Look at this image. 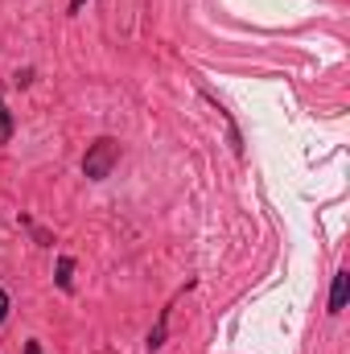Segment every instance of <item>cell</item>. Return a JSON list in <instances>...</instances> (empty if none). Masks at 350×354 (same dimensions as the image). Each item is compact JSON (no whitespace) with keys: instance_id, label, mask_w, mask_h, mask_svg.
<instances>
[{"instance_id":"obj_6","label":"cell","mask_w":350,"mask_h":354,"mask_svg":"<svg viewBox=\"0 0 350 354\" xmlns=\"http://www.w3.org/2000/svg\"><path fill=\"white\" fill-rule=\"evenodd\" d=\"M25 354H42V346L37 342H25Z\"/></svg>"},{"instance_id":"obj_5","label":"cell","mask_w":350,"mask_h":354,"mask_svg":"<svg viewBox=\"0 0 350 354\" xmlns=\"http://www.w3.org/2000/svg\"><path fill=\"white\" fill-rule=\"evenodd\" d=\"M4 317H8V292L0 288V322H4Z\"/></svg>"},{"instance_id":"obj_3","label":"cell","mask_w":350,"mask_h":354,"mask_svg":"<svg viewBox=\"0 0 350 354\" xmlns=\"http://www.w3.org/2000/svg\"><path fill=\"white\" fill-rule=\"evenodd\" d=\"M71 272H75V260H58V288H71Z\"/></svg>"},{"instance_id":"obj_1","label":"cell","mask_w":350,"mask_h":354,"mask_svg":"<svg viewBox=\"0 0 350 354\" xmlns=\"http://www.w3.org/2000/svg\"><path fill=\"white\" fill-rule=\"evenodd\" d=\"M116 161H120V145H116L111 136H99L87 149V157H83V174H87L91 181H103V177L111 174Z\"/></svg>"},{"instance_id":"obj_4","label":"cell","mask_w":350,"mask_h":354,"mask_svg":"<svg viewBox=\"0 0 350 354\" xmlns=\"http://www.w3.org/2000/svg\"><path fill=\"white\" fill-rule=\"evenodd\" d=\"M8 136H12V120H8V111L0 103V140H8Z\"/></svg>"},{"instance_id":"obj_2","label":"cell","mask_w":350,"mask_h":354,"mask_svg":"<svg viewBox=\"0 0 350 354\" xmlns=\"http://www.w3.org/2000/svg\"><path fill=\"white\" fill-rule=\"evenodd\" d=\"M347 297H350V276L338 272V276H334V288H330V313L347 309Z\"/></svg>"}]
</instances>
